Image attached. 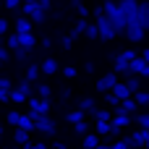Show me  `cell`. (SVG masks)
<instances>
[{
  "label": "cell",
  "mask_w": 149,
  "mask_h": 149,
  "mask_svg": "<svg viewBox=\"0 0 149 149\" xmlns=\"http://www.w3.org/2000/svg\"><path fill=\"white\" fill-rule=\"evenodd\" d=\"M94 131H97V136H110V134H113V126H110L107 120H97Z\"/></svg>",
  "instance_id": "ac0fdd59"
},
{
  "label": "cell",
  "mask_w": 149,
  "mask_h": 149,
  "mask_svg": "<svg viewBox=\"0 0 149 149\" xmlns=\"http://www.w3.org/2000/svg\"><path fill=\"white\" fill-rule=\"evenodd\" d=\"M92 118H94V120H107V123H110V120H113V113H110V110L94 107V110H92Z\"/></svg>",
  "instance_id": "ffe728a7"
},
{
  "label": "cell",
  "mask_w": 149,
  "mask_h": 149,
  "mask_svg": "<svg viewBox=\"0 0 149 149\" xmlns=\"http://www.w3.org/2000/svg\"><path fill=\"white\" fill-rule=\"evenodd\" d=\"M131 120H134L131 115H113V120H110V126L120 131V128H126V126H131Z\"/></svg>",
  "instance_id": "9a60e30c"
},
{
  "label": "cell",
  "mask_w": 149,
  "mask_h": 149,
  "mask_svg": "<svg viewBox=\"0 0 149 149\" xmlns=\"http://www.w3.org/2000/svg\"><path fill=\"white\" fill-rule=\"evenodd\" d=\"M84 34H86L89 39H100V31H97V26H94V24H92V26L86 24V31H84Z\"/></svg>",
  "instance_id": "1f68e13d"
},
{
  "label": "cell",
  "mask_w": 149,
  "mask_h": 149,
  "mask_svg": "<svg viewBox=\"0 0 149 149\" xmlns=\"http://www.w3.org/2000/svg\"><path fill=\"white\" fill-rule=\"evenodd\" d=\"M18 92H21L24 97H29V94H31V86H29L26 81H21V84H18Z\"/></svg>",
  "instance_id": "e575fe53"
},
{
  "label": "cell",
  "mask_w": 149,
  "mask_h": 149,
  "mask_svg": "<svg viewBox=\"0 0 149 149\" xmlns=\"http://www.w3.org/2000/svg\"><path fill=\"white\" fill-rule=\"evenodd\" d=\"M63 73H65L68 79H73V76H76V68H71V65H68V68H63Z\"/></svg>",
  "instance_id": "b9f144b4"
},
{
  "label": "cell",
  "mask_w": 149,
  "mask_h": 149,
  "mask_svg": "<svg viewBox=\"0 0 149 149\" xmlns=\"http://www.w3.org/2000/svg\"><path fill=\"white\" fill-rule=\"evenodd\" d=\"M0 139H3V128H0Z\"/></svg>",
  "instance_id": "7dc6e473"
},
{
  "label": "cell",
  "mask_w": 149,
  "mask_h": 149,
  "mask_svg": "<svg viewBox=\"0 0 149 149\" xmlns=\"http://www.w3.org/2000/svg\"><path fill=\"white\" fill-rule=\"evenodd\" d=\"M13 141H16L18 147H26V144H29V134H26V131H21V128H16V134H13Z\"/></svg>",
  "instance_id": "44dd1931"
},
{
  "label": "cell",
  "mask_w": 149,
  "mask_h": 149,
  "mask_svg": "<svg viewBox=\"0 0 149 149\" xmlns=\"http://www.w3.org/2000/svg\"><path fill=\"white\" fill-rule=\"evenodd\" d=\"M71 3H73V5H76V10H79V16H81V18H84V21H86V16H89V8H86V5H84V3H81V0H71Z\"/></svg>",
  "instance_id": "4316f807"
},
{
  "label": "cell",
  "mask_w": 149,
  "mask_h": 149,
  "mask_svg": "<svg viewBox=\"0 0 149 149\" xmlns=\"http://www.w3.org/2000/svg\"><path fill=\"white\" fill-rule=\"evenodd\" d=\"M29 102V113H39V115H47L50 113V100H39V97H29L26 100Z\"/></svg>",
  "instance_id": "9c48e42d"
},
{
  "label": "cell",
  "mask_w": 149,
  "mask_h": 149,
  "mask_svg": "<svg viewBox=\"0 0 149 149\" xmlns=\"http://www.w3.org/2000/svg\"><path fill=\"white\" fill-rule=\"evenodd\" d=\"M76 105H79L81 113H92V110H94V100H92V97H81Z\"/></svg>",
  "instance_id": "d6986e66"
},
{
  "label": "cell",
  "mask_w": 149,
  "mask_h": 149,
  "mask_svg": "<svg viewBox=\"0 0 149 149\" xmlns=\"http://www.w3.org/2000/svg\"><path fill=\"white\" fill-rule=\"evenodd\" d=\"M24 149H47V144H31V141H29Z\"/></svg>",
  "instance_id": "7bdbcfd3"
},
{
  "label": "cell",
  "mask_w": 149,
  "mask_h": 149,
  "mask_svg": "<svg viewBox=\"0 0 149 149\" xmlns=\"http://www.w3.org/2000/svg\"><path fill=\"white\" fill-rule=\"evenodd\" d=\"M136 21L141 24V29L149 34V0H139V16Z\"/></svg>",
  "instance_id": "30bf717a"
},
{
  "label": "cell",
  "mask_w": 149,
  "mask_h": 149,
  "mask_svg": "<svg viewBox=\"0 0 149 149\" xmlns=\"http://www.w3.org/2000/svg\"><path fill=\"white\" fill-rule=\"evenodd\" d=\"M18 42H21L24 50H31V47L37 45V37H34V34H18Z\"/></svg>",
  "instance_id": "e0dca14e"
},
{
  "label": "cell",
  "mask_w": 149,
  "mask_h": 149,
  "mask_svg": "<svg viewBox=\"0 0 149 149\" xmlns=\"http://www.w3.org/2000/svg\"><path fill=\"white\" fill-rule=\"evenodd\" d=\"M113 94L118 97V102H123V100H131V92H128V86H126L123 81H118V84L113 86Z\"/></svg>",
  "instance_id": "7c38bea8"
},
{
  "label": "cell",
  "mask_w": 149,
  "mask_h": 149,
  "mask_svg": "<svg viewBox=\"0 0 149 149\" xmlns=\"http://www.w3.org/2000/svg\"><path fill=\"white\" fill-rule=\"evenodd\" d=\"M0 89H3V92H10V89H13V81H10V79H0Z\"/></svg>",
  "instance_id": "d590c367"
},
{
  "label": "cell",
  "mask_w": 149,
  "mask_h": 149,
  "mask_svg": "<svg viewBox=\"0 0 149 149\" xmlns=\"http://www.w3.org/2000/svg\"><path fill=\"white\" fill-rule=\"evenodd\" d=\"M26 52H29V50H24V47H18V50H16V58H18V60H24V58H26Z\"/></svg>",
  "instance_id": "60d3db41"
},
{
  "label": "cell",
  "mask_w": 149,
  "mask_h": 149,
  "mask_svg": "<svg viewBox=\"0 0 149 149\" xmlns=\"http://www.w3.org/2000/svg\"><path fill=\"white\" fill-rule=\"evenodd\" d=\"M123 34H126V39H131V42H141V39L147 37V31L141 29V24H139V21H128Z\"/></svg>",
  "instance_id": "52a82bcc"
},
{
  "label": "cell",
  "mask_w": 149,
  "mask_h": 149,
  "mask_svg": "<svg viewBox=\"0 0 149 149\" xmlns=\"http://www.w3.org/2000/svg\"><path fill=\"white\" fill-rule=\"evenodd\" d=\"M123 84L128 86V92H131V97H134L136 92H141V76H128V79H126Z\"/></svg>",
  "instance_id": "5bb4252c"
},
{
  "label": "cell",
  "mask_w": 149,
  "mask_h": 149,
  "mask_svg": "<svg viewBox=\"0 0 149 149\" xmlns=\"http://www.w3.org/2000/svg\"><path fill=\"white\" fill-rule=\"evenodd\" d=\"M105 102H107L110 107H118V105H120V102H118V97H115L113 92H107V94H105Z\"/></svg>",
  "instance_id": "836d02e7"
},
{
  "label": "cell",
  "mask_w": 149,
  "mask_h": 149,
  "mask_svg": "<svg viewBox=\"0 0 149 149\" xmlns=\"http://www.w3.org/2000/svg\"><path fill=\"white\" fill-rule=\"evenodd\" d=\"M144 149H149V141H147V147H144Z\"/></svg>",
  "instance_id": "c3c4849f"
},
{
  "label": "cell",
  "mask_w": 149,
  "mask_h": 149,
  "mask_svg": "<svg viewBox=\"0 0 149 149\" xmlns=\"http://www.w3.org/2000/svg\"><path fill=\"white\" fill-rule=\"evenodd\" d=\"M134 102H136L139 107H147V105H149V92H144V89L136 92V94H134Z\"/></svg>",
  "instance_id": "7402d4cb"
},
{
  "label": "cell",
  "mask_w": 149,
  "mask_h": 149,
  "mask_svg": "<svg viewBox=\"0 0 149 149\" xmlns=\"http://www.w3.org/2000/svg\"><path fill=\"white\" fill-rule=\"evenodd\" d=\"M18 128H21V131H26V134H31V131H37L29 115H21V123H18Z\"/></svg>",
  "instance_id": "d4e9b609"
},
{
  "label": "cell",
  "mask_w": 149,
  "mask_h": 149,
  "mask_svg": "<svg viewBox=\"0 0 149 149\" xmlns=\"http://www.w3.org/2000/svg\"><path fill=\"white\" fill-rule=\"evenodd\" d=\"M131 149H134V147H131Z\"/></svg>",
  "instance_id": "f5cc1de1"
},
{
  "label": "cell",
  "mask_w": 149,
  "mask_h": 149,
  "mask_svg": "<svg viewBox=\"0 0 149 149\" xmlns=\"http://www.w3.org/2000/svg\"><path fill=\"white\" fill-rule=\"evenodd\" d=\"M105 16H107V21L113 24V29H115V34H123L126 31V16L120 13V8H118V3H113V0H107L105 5Z\"/></svg>",
  "instance_id": "6da1fadb"
},
{
  "label": "cell",
  "mask_w": 149,
  "mask_h": 149,
  "mask_svg": "<svg viewBox=\"0 0 149 149\" xmlns=\"http://www.w3.org/2000/svg\"><path fill=\"white\" fill-rule=\"evenodd\" d=\"M76 149H81V147H76Z\"/></svg>",
  "instance_id": "f907efd6"
},
{
  "label": "cell",
  "mask_w": 149,
  "mask_h": 149,
  "mask_svg": "<svg viewBox=\"0 0 149 149\" xmlns=\"http://www.w3.org/2000/svg\"><path fill=\"white\" fill-rule=\"evenodd\" d=\"M0 65H3V63H0Z\"/></svg>",
  "instance_id": "816d5d0a"
},
{
  "label": "cell",
  "mask_w": 149,
  "mask_h": 149,
  "mask_svg": "<svg viewBox=\"0 0 149 149\" xmlns=\"http://www.w3.org/2000/svg\"><path fill=\"white\" fill-rule=\"evenodd\" d=\"M97 149H113V147H110V144H100Z\"/></svg>",
  "instance_id": "bcb514c9"
},
{
  "label": "cell",
  "mask_w": 149,
  "mask_h": 149,
  "mask_svg": "<svg viewBox=\"0 0 149 149\" xmlns=\"http://www.w3.org/2000/svg\"><path fill=\"white\" fill-rule=\"evenodd\" d=\"M71 45H73V37H63V47L71 50Z\"/></svg>",
  "instance_id": "ab89813d"
},
{
  "label": "cell",
  "mask_w": 149,
  "mask_h": 149,
  "mask_svg": "<svg viewBox=\"0 0 149 149\" xmlns=\"http://www.w3.org/2000/svg\"><path fill=\"white\" fill-rule=\"evenodd\" d=\"M65 120L76 126V123H81V120H86V118H84V113H81V110H73V113H68V115H65Z\"/></svg>",
  "instance_id": "484cf974"
},
{
  "label": "cell",
  "mask_w": 149,
  "mask_h": 149,
  "mask_svg": "<svg viewBox=\"0 0 149 149\" xmlns=\"http://www.w3.org/2000/svg\"><path fill=\"white\" fill-rule=\"evenodd\" d=\"M52 149H65V144H60V141H55V144H52Z\"/></svg>",
  "instance_id": "ee69618b"
},
{
  "label": "cell",
  "mask_w": 149,
  "mask_h": 149,
  "mask_svg": "<svg viewBox=\"0 0 149 149\" xmlns=\"http://www.w3.org/2000/svg\"><path fill=\"white\" fill-rule=\"evenodd\" d=\"M24 16H29V21H34V24H42L47 10H42L37 3H24Z\"/></svg>",
  "instance_id": "8992f818"
},
{
  "label": "cell",
  "mask_w": 149,
  "mask_h": 149,
  "mask_svg": "<svg viewBox=\"0 0 149 149\" xmlns=\"http://www.w3.org/2000/svg\"><path fill=\"white\" fill-rule=\"evenodd\" d=\"M5 37H8V21L0 18V39H5Z\"/></svg>",
  "instance_id": "8d00e7d4"
},
{
  "label": "cell",
  "mask_w": 149,
  "mask_h": 149,
  "mask_svg": "<svg viewBox=\"0 0 149 149\" xmlns=\"http://www.w3.org/2000/svg\"><path fill=\"white\" fill-rule=\"evenodd\" d=\"M26 100H29V97H24L18 89H10V102H26Z\"/></svg>",
  "instance_id": "d6a6232c"
},
{
  "label": "cell",
  "mask_w": 149,
  "mask_h": 149,
  "mask_svg": "<svg viewBox=\"0 0 149 149\" xmlns=\"http://www.w3.org/2000/svg\"><path fill=\"white\" fill-rule=\"evenodd\" d=\"M118 84V73H105V76H100L97 79V92H102V94H107V92H113V86Z\"/></svg>",
  "instance_id": "ba28073f"
},
{
  "label": "cell",
  "mask_w": 149,
  "mask_h": 149,
  "mask_svg": "<svg viewBox=\"0 0 149 149\" xmlns=\"http://www.w3.org/2000/svg\"><path fill=\"white\" fill-rule=\"evenodd\" d=\"M8 123H10L13 128H18V123H21V113H16V110H10V113H8Z\"/></svg>",
  "instance_id": "f546056e"
},
{
  "label": "cell",
  "mask_w": 149,
  "mask_h": 149,
  "mask_svg": "<svg viewBox=\"0 0 149 149\" xmlns=\"http://www.w3.org/2000/svg\"><path fill=\"white\" fill-rule=\"evenodd\" d=\"M94 26H97V31H100V39H105V42L118 37V34H115V29H113V24L107 21V16H105V13H102V16H97V24H94Z\"/></svg>",
  "instance_id": "277c9868"
},
{
  "label": "cell",
  "mask_w": 149,
  "mask_h": 149,
  "mask_svg": "<svg viewBox=\"0 0 149 149\" xmlns=\"http://www.w3.org/2000/svg\"><path fill=\"white\" fill-rule=\"evenodd\" d=\"M134 120L141 126V131H149V113H136V115H134Z\"/></svg>",
  "instance_id": "603a6c76"
},
{
  "label": "cell",
  "mask_w": 149,
  "mask_h": 149,
  "mask_svg": "<svg viewBox=\"0 0 149 149\" xmlns=\"http://www.w3.org/2000/svg\"><path fill=\"white\" fill-rule=\"evenodd\" d=\"M5 3V8H10V10H16L18 5H21V0H3Z\"/></svg>",
  "instance_id": "f35d334b"
},
{
  "label": "cell",
  "mask_w": 149,
  "mask_h": 149,
  "mask_svg": "<svg viewBox=\"0 0 149 149\" xmlns=\"http://www.w3.org/2000/svg\"><path fill=\"white\" fill-rule=\"evenodd\" d=\"M16 34H31V21L26 16L16 18Z\"/></svg>",
  "instance_id": "4fadbf2b"
},
{
  "label": "cell",
  "mask_w": 149,
  "mask_h": 149,
  "mask_svg": "<svg viewBox=\"0 0 149 149\" xmlns=\"http://www.w3.org/2000/svg\"><path fill=\"white\" fill-rule=\"evenodd\" d=\"M29 118H31V123H34V128H37V131H42V134H47V136H52V134H55V120H52L50 115L29 113Z\"/></svg>",
  "instance_id": "7a4b0ae2"
},
{
  "label": "cell",
  "mask_w": 149,
  "mask_h": 149,
  "mask_svg": "<svg viewBox=\"0 0 149 149\" xmlns=\"http://www.w3.org/2000/svg\"><path fill=\"white\" fill-rule=\"evenodd\" d=\"M144 60H147V65H149V50H144V55H141Z\"/></svg>",
  "instance_id": "f6af8a7d"
},
{
  "label": "cell",
  "mask_w": 149,
  "mask_h": 149,
  "mask_svg": "<svg viewBox=\"0 0 149 149\" xmlns=\"http://www.w3.org/2000/svg\"><path fill=\"white\" fill-rule=\"evenodd\" d=\"M10 58V52H8V47H3V39H0V63H5Z\"/></svg>",
  "instance_id": "74e56055"
},
{
  "label": "cell",
  "mask_w": 149,
  "mask_h": 149,
  "mask_svg": "<svg viewBox=\"0 0 149 149\" xmlns=\"http://www.w3.org/2000/svg\"><path fill=\"white\" fill-rule=\"evenodd\" d=\"M39 73H42V71H39V65H29L26 79H29V81H37V79H39Z\"/></svg>",
  "instance_id": "83f0119b"
},
{
  "label": "cell",
  "mask_w": 149,
  "mask_h": 149,
  "mask_svg": "<svg viewBox=\"0 0 149 149\" xmlns=\"http://www.w3.org/2000/svg\"><path fill=\"white\" fill-rule=\"evenodd\" d=\"M134 58H136L134 50H123V52H118V55H115V71H113V73H128V76H131L128 65H131Z\"/></svg>",
  "instance_id": "3957f363"
},
{
  "label": "cell",
  "mask_w": 149,
  "mask_h": 149,
  "mask_svg": "<svg viewBox=\"0 0 149 149\" xmlns=\"http://www.w3.org/2000/svg\"><path fill=\"white\" fill-rule=\"evenodd\" d=\"M58 68H60V65H58V60H55V58H45V60L39 63V71H42L45 76H52V73H58Z\"/></svg>",
  "instance_id": "8fae6325"
},
{
  "label": "cell",
  "mask_w": 149,
  "mask_h": 149,
  "mask_svg": "<svg viewBox=\"0 0 149 149\" xmlns=\"http://www.w3.org/2000/svg\"><path fill=\"white\" fill-rule=\"evenodd\" d=\"M13 149H21V147H13Z\"/></svg>",
  "instance_id": "681fc988"
},
{
  "label": "cell",
  "mask_w": 149,
  "mask_h": 149,
  "mask_svg": "<svg viewBox=\"0 0 149 149\" xmlns=\"http://www.w3.org/2000/svg\"><path fill=\"white\" fill-rule=\"evenodd\" d=\"M73 131H76L79 136H86V134H89V123H86V120H81V123H76V126H73Z\"/></svg>",
  "instance_id": "4dcf8cb0"
},
{
  "label": "cell",
  "mask_w": 149,
  "mask_h": 149,
  "mask_svg": "<svg viewBox=\"0 0 149 149\" xmlns=\"http://www.w3.org/2000/svg\"><path fill=\"white\" fill-rule=\"evenodd\" d=\"M5 45H8V50H13V52H16V50L21 47V42H18V34H16V31H13V34H8V37H5Z\"/></svg>",
  "instance_id": "cb8c5ba5"
},
{
  "label": "cell",
  "mask_w": 149,
  "mask_h": 149,
  "mask_svg": "<svg viewBox=\"0 0 149 149\" xmlns=\"http://www.w3.org/2000/svg\"><path fill=\"white\" fill-rule=\"evenodd\" d=\"M37 97H39V100H50V86H47V84H39V86H37Z\"/></svg>",
  "instance_id": "f1b7e54d"
},
{
  "label": "cell",
  "mask_w": 149,
  "mask_h": 149,
  "mask_svg": "<svg viewBox=\"0 0 149 149\" xmlns=\"http://www.w3.org/2000/svg\"><path fill=\"white\" fill-rule=\"evenodd\" d=\"M118 8H120V13L126 16V24H128V21H136V16H139V0H120Z\"/></svg>",
  "instance_id": "5b68a950"
},
{
  "label": "cell",
  "mask_w": 149,
  "mask_h": 149,
  "mask_svg": "<svg viewBox=\"0 0 149 149\" xmlns=\"http://www.w3.org/2000/svg\"><path fill=\"white\" fill-rule=\"evenodd\" d=\"M100 144H102V139H100L97 134H86V136H84V147H81V149H97Z\"/></svg>",
  "instance_id": "2e32d148"
}]
</instances>
